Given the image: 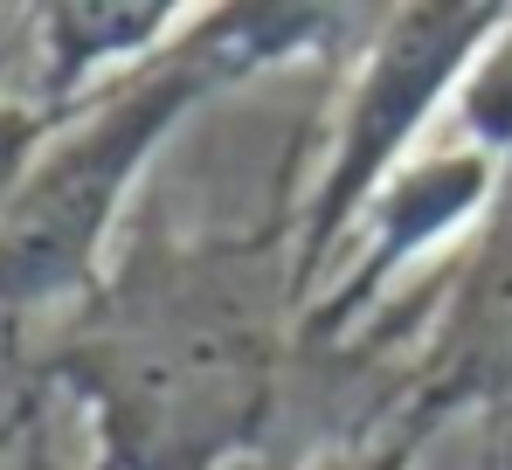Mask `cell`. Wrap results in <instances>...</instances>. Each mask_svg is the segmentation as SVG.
<instances>
[{
	"mask_svg": "<svg viewBox=\"0 0 512 470\" xmlns=\"http://www.w3.org/2000/svg\"><path fill=\"white\" fill-rule=\"evenodd\" d=\"M42 21H49L42 28V56H49L42 83H49V97H77L104 70H139L146 56H160L173 42L180 7H167V0H146V7L104 0V7H49Z\"/></svg>",
	"mask_w": 512,
	"mask_h": 470,
	"instance_id": "cell-6",
	"label": "cell"
},
{
	"mask_svg": "<svg viewBox=\"0 0 512 470\" xmlns=\"http://www.w3.org/2000/svg\"><path fill=\"white\" fill-rule=\"evenodd\" d=\"M298 312V242L173 235L160 222L104 263L56 339V381L84 408L97 470H229L263 450Z\"/></svg>",
	"mask_w": 512,
	"mask_h": 470,
	"instance_id": "cell-1",
	"label": "cell"
},
{
	"mask_svg": "<svg viewBox=\"0 0 512 470\" xmlns=\"http://www.w3.org/2000/svg\"><path fill=\"white\" fill-rule=\"evenodd\" d=\"M409 408L429 422L450 408H485V422L512 415V194L450 277V305L436 312Z\"/></svg>",
	"mask_w": 512,
	"mask_h": 470,
	"instance_id": "cell-4",
	"label": "cell"
},
{
	"mask_svg": "<svg viewBox=\"0 0 512 470\" xmlns=\"http://www.w3.org/2000/svg\"><path fill=\"white\" fill-rule=\"evenodd\" d=\"M28 470H56V457H49V450L35 443V457H28Z\"/></svg>",
	"mask_w": 512,
	"mask_h": 470,
	"instance_id": "cell-10",
	"label": "cell"
},
{
	"mask_svg": "<svg viewBox=\"0 0 512 470\" xmlns=\"http://www.w3.org/2000/svg\"><path fill=\"white\" fill-rule=\"evenodd\" d=\"M512 7H471V0H429V7H388L381 28H367V49L346 77L340 118L326 139V166L312 173L298 201V312L333 284L340 249L353 242L360 215L381 201V187L416 166V139L436 125L443 104L471 77L485 42L506 28ZM305 332V325H298Z\"/></svg>",
	"mask_w": 512,
	"mask_h": 470,
	"instance_id": "cell-3",
	"label": "cell"
},
{
	"mask_svg": "<svg viewBox=\"0 0 512 470\" xmlns=\"http://www.w3.org/2000/svg\"><path fill=\"white\" fill-rule=\"evenodd\" d=\"M346 21H353L346 7L222 0L201 7L160 56L111 77L49 146H35L0 215V312L28 318L42 305H84L104 277L111 229L153 153L208 97L346 42Z\"/></svg>",
	"mask_w": 512,
	"mask_h": 470,
	"instance_id": "cell-2",
	"label": "cell"
},
{
	"mask_svg": "<svg viewBox=\"0 0 512 470\" xmlns=\"http://www.w3.org/2000/svg\"><path fill=\"white\" fill-rule=\"evenodd\" d=\"M450 111H457V146L499 159V173H506L512 166V14L485 42V56L471 63V77H464Z\"/></svg>",
	"mask_w": 512,
	"mask_h": 470,
	"instance_id": "cell-7",
	"label": "cell"
},
{
	"mask_svg": "<svg viewBox=\"0 0 512 470\" xmlns=\"http://www.w3.org/2000/svg\"><path fill=\"white\" fill-rule=\"evenodd\" d=\"M478 470H512V415H492V422H485V450H478Z\"/></svg>",
	"mask_w": 512,
	"mask_h": 470,
	"instance_id": "cell-9",
	"label": "cell"
},
{
	"mask_svg": "<svg viewBox=\"0 0 512 470\" xmlns=\"http://www.w3.org/2000/svg\"><path fill=\"white\" fill-rule=\"evenodd\" d=\"M492 180H499V159L471 153V146H443V153L402 166V173L381 187V201L360 215V229H353V235H367V249L333 277V305L319 318H305V332H333L340 318L367 312V298H374L416 249L443 242L450 229H464V222L492 201ZM346 249H353V242H346Z\"/></svg>",
	"mask_w": 512,
	"mask_h": 470,
	"instance_id": "cell-5",
	"label": "cell"
},
{
	"mask_svg": "<svg viewBox=\"0 0 512 470\" xmlns=\"http://www.w3.org/2000/svg\"><path fill=\"white\" fill-rule=\"evenodd\" d=\"M429 429H436L429 415L402 408V415H395V429H388V436H381V443H374V450H367L353 470H416V457H423V443H429Z\"/></svg>",
	"mask_w": 512,
	"mask_h": 470,
	"instance_id": "cell-8",
	"label": "cell"
}]
</instances>
